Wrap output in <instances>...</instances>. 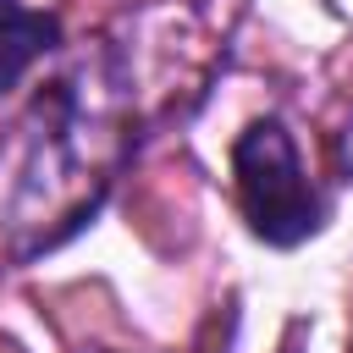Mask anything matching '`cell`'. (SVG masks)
<instances>
[{"mask_svg":"<svg viewBox=\"0 0 353 353\" xmlns=\"http://www.w3.org/2000/svg\"><path fill=\"white\" fill-rule=\"evenodd\" d=\"M232 176H237V204L254 226V237L292 248L320 226V193L298 165V149L281 121H254L232 143Z\"/></svg>","mask_w":353,"mask_h":353,"instance_id":"obj_1","label":"cell"},{"mask_svg":"<svg viewBox=\"0 0 353 353\" xmlns=\"http://www.w3.org/2000/svg\"><path fill=\"white\" fill-rule=\"evenodd\" d=\"M61 39V28H55V17H44V11H28L22 0H0V94L50 50Z\"/></svg>","mask_w":353,"mask_h":353,"instance_id":"obj_2","label":"cell"},{"mask_svg":"<svg viewBox=\"0 0 353 353\" xmlns=\"http://www.w3.org/2000/svg\"><path fill=\"white\" fill-rule=\"evenodd\" d=\"M281 353H298V347H292V342H287V347H281Z\"/></svg>","mask_w":353,"mask_h":353,"instance_id":"obj_3","label":"cell"}]
</instances>
